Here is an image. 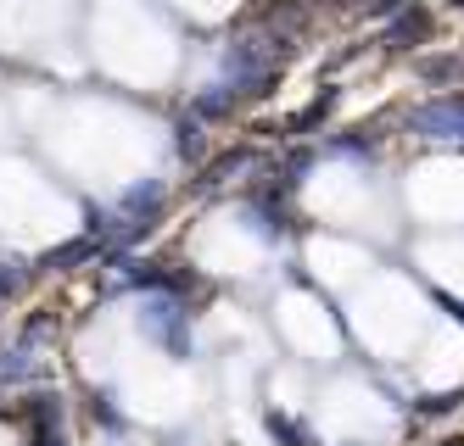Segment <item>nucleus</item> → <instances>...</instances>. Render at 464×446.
Wrapping results in <instances>:
<instances>
[{
  "label": "nucleus",
  "mask_w": 464,
  "mask_h": 446,
  "mask_svg": "<svg viewBox=\"0 0 464 446\" xmlns=\"http://www.w3.org/2000/svg\"><path fill=\"white\" fill-rule=\"evenodd\" d=\"M459 6H464V0H459Z\"/></svg>",
  "instance_id": "20e7f679"
},
{
  "label": "nucleus",
  "mask_w": 464,
  "mask_h": 446,
  "mask_svg": "<svg viewBox=\"0 0 464 446\" xmlns=\"http://www.w3.org/2000/svg\"><path fill=\"white\" fill-rule=\"evenodd\" d=\"M414 33H420V17H403V23L392 28V40H414Z\"/></svg>",
  "instance_id": "7ed1b4c3"
},
{
  "label": "nucleus",
  "mask_w": 464,
  "mask_h": 446,
  "mask_svg": "<svg viewBox=\"0 0 464 446\" xmlns=\"http://www.w3.org/2000/svg\"><path fill=\"white\" fill-rule=\"evenodd\" d=\"M425 79H430V84H453V79H464V62H459V56H442V62H425Z\"/></svg>",
  "instance_id": "f03ea898"
},
{
  "label": "nucleus",
  "mask_w": 464,
  "mask_h": 446,
  "mask_svg": "<svg viewBox=\"0 0 464 446\" xmlns=\"http://www.w3.org/2000/svg\"><path fill=\"white\" fill-rule=\"evenodd\" d=\"M409 128L420 134V140L464 146V95H453V100H430V107H420V112L409 118Z\"/></svg>",
  "instance_id": "f257e3e1"
}]
</instances>
